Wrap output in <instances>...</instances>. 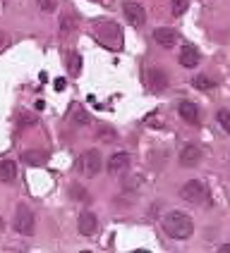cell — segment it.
<instances>
[{
  "mask_svg": "<svg viewBox=\"0 0 230 253\" xmlns=\"http://www.w3.org/2000/svg\"><path fill=\"white\" fill-rule=\"evenodd\" d=\"M163 229H166V234L172 237V239L185 241L192 237L194 222H192V217H189L187 212L172 211V212H166V217H163Z\"/></svg>",
  "mask_w": 230,
  "mask_h": 253,
  "instance_id": "obj_1",
  "label": "cell"
},
{
  "mask_svg": "<svg viewBox=\"0 0 230 253\" xmlns=\"http://www.w3.org/2000/svg\"><path fill=\"white\" fill-rule=\"evenodd\" d=\"M180 198L187 201V203H194V206H204V203H209V189L199 179H189L180 189Z\"/></svg>",
  "mask_w": 230,
  "mask_h": 253,
  "instance_id": "obj_2",
  "label": "cell"
},
{
  "mask_svg": "<svg viewBox=\"0 0 230 253\" xmlns=\"http://www.w3.org/2000/svg\"><path fill=\"white\" fill-rule=\"evenodd\" d=\"M14 229L19 232V234H31L34 232V225H36V220H34V212L29 211L27 206H19L17 208V212H14Z\"/></svg>",
  "mask_w": 230,
  "mask_h": 253,
  "instance_id": "obj_3",
  "label": "cell"
},
{
  "mask_svg": "<svg viewBox=\"0 0 230 253\" xmlns=\"http://www.w3.org/2000/svg\"><path fill=\"white\" fill-rule=\"evenodd\" d=\"M79 165H82V169H84L86 174H99L101 168H103V158H101V153L96 148H89V151L82 153Z\"/></svg>",
  "mask_w": 230,
  "mask_h": 253,
  "instance_id": "obj_4",
  "label": "cell"
},
{
  "mask_svg": "<svg viewBox=\"0 0 230 253\" xmlns=\"http://www.w3.org/2000/svg\"><path fill=\"white\" fill-rule=\"evenodd\" d=\"M129 155L125 153V151H117V153H113L111 158H108V172L113 174V177H117V174H122V172H127V168H129Z\"/></svg>",
  "mask_w": 230,
  "mask_h": 253,
  "instance_id": "obj_5",
  "label": "cell"
},
{
  "mask_svg": "<svg viewBox=\"0 0 230 253\" xmlns=\"http://www.w3.org/2000/svg\"><path fill=\"white\" fill-rule=\"evenodd\" d=\"M77 227H79V234H82V237H89V239H91V237L99 232V217H96L94 212L86 211V212H82V215H79V222H77Z\"/></svg>",
  "mask_w": 230,
  "mask_h": 253,
  "instance_id": "obj_6",
  "label": "cell"
},
{
  "mask_svg": "<svg viewBox=\"0 0 230 253\" xmlns=\"http://www.w3.org/2000/svg\"><path fill=\"white\" fill-rule=\"evenodd\" d=\"M122 10H125V17H127V22L132 24V27H144L146 12H144V7L139 5V2H125Z\"/></svg>",
  "mask_w": 230,
  "mask_h": 253,
  "instance_id": "obj_7",
  "label": "cell"
},
{
  "mask_svg": "<svg viewBox=\"0 0 230 253\" xmlns=\"http://www.w3.org/2000/svg\"><path fill=\"white\" fill-rule=\"evenodd\" d=\"M146 82H149V88H151L154 93H161V91H166V88H168V77H166V72L158 70V67L149 70Z\"/></svg>",
  "mask_w": 230,
  "mask_h": 253,
  "instance_id": "obj_8",
  "label": "cell"
},
{
  "mask_svg": "<svg viewBox=\"0 0 230 253\" xmlns=\"http://www.w3.org/2000/svg\"><path fill=\"white\" fill-rule=\"evenodd\" d=\"M199 160H201V148L194 146V143H189V146H185L180 151V165L182 168H194V165H199Z\"/></svg>",
  "mask_w": 230,
  "mask_h": 253,
  "instance_id": "obj_9",
  "label": "cell"
},
{
  "mask_svg": "<svg viewBox=\"0 0 230 253\" xmlns=\"http://www.w3.org/2000/svg\"><path fill=\"white\" fill-rule=\"evenodd\" d=\"M199 50L194 48V45H182V50H180V65L185 67V70H192V67H197L199 65Z\"/></svg>",
  "mask_w": 230,
  "mask_h": 253,
  "instance_id": "obj_10",
  "label": "cell"
},
{
  "mask_svg": "<svg viewBox=\"0 0 230 253\" xmlns=\"http://www.w3.org/2000/svg\"><path fill=\"white\" fill-rule=\"evenodd\" d=\"M177 113H180V117H182L185 122H189V125H197V122H199V108H197L194 103H189V100H180Z\"/></svg>",
  "mask_w": 230,
  "mask_h": 253,
  "instance_id": "obj_11",
  "label": "cell"
},
{
  "mask_svg": "<svg viewBox=\"0 0 230 253\" xmlns=\"http://www.w3.org/2000/svg\"><path fill=\"white\" fill-rule=\"evenodd\" d=\"M154 41L158 45H163V48H172L175 41H177V34L172 31V29H156L154 31Z\"/></svg>",
  "mask_w": 230,
  "mask_h": 253,
  "instance_id": "obj_12",
  "label": "cell"
},
{
  "mask_svg": "<svg viewBox=\"0 0 230 253\" xmlns=\"http://www.w3.org/2000/svg\"><path fill=\"white\" fill-rule=\"evenodd\" d=\"M17 179V163L14 160H2L0 163V182L12 184Z\"/></svg>",
  "mask_w": 230,
  "mask_h": 253,
  "instance_id": "obj_13",
  "label": "cell"
},
{
  "mask_svg": "<svg viewBox=\"0 0 230 253\" xmlns=\"http://www.w3.org/2000/svg\"><path fill=\"white\" fill-rule=\"evenodd\" d=\"M22 160H24L27 165L41 168V165L48 163V153H43V151H24V153H22Z\"/></svg>",
  "mask_w": 230,
  "mask_h": 253,
  "instance_id": "obj_14",
  "label": "cell"
},
{
  "mask_svg": "<svg viewBox=\"0 0 230 253\" xmlns=\"http://www.w3.org/2000/svg\"><path fill=\"white\" fill-rule=\"evenodd\" d=\"M65 62H67V72H70L72 77H77V74H79V70H82V57H79V53L70 50Z\"/></svg>",
  "mask_w": 230,
  "mask_h": 253,
  "instance_id": "obj_15",
  "label": "cell"
},
{
  "mask_svg": "<svg viewBox=\"0 0 230 253\" xmlns=\"http://www.w3.org/2000/svg\"><path fill=\"white\" fill-rule=\"evenodd\" d=\"M74 27H77V17H72V14L60 17V34H62V36L72 34V31H74Z\"/></svg>",
  "mask_w": 230,
  "mask_h": 253,
  "instance_id": "obj_16",
  "label": "cell"
},
{
  "mask_svg": "<svg viewBox=\"0 0 230 253\" xmlns=\"http://www.w3.org/2000/svg\"><path fill=\"white\" fill-rule=\"evenodd\" d=\"M96 136H99V141H103V143H113V141H115V131L111 129V126H101Z\"/></svg>",
  "mask_w": 230,
  "mask_h": 253,
  "instance_id": "obj_17",
  "label": "cell"
},
{
  "mask_svg": "<svg viewBox=\"0 0 230 253\" xmlns=\"http://www.w3.org/2000/svg\"><path fill=\"white\" fill-rule=\"evenodd\" d=\"M218 125L223 126V131L230 134V113L228 110H218Z\"/></svg>",
  "mask_w": 230,
  "mask_h": 253,
  "instance_id": "obj_18",
  "label": "cell"
},
{
  "mask_svg": "<svg viewBox=\"0 0 230 253\" xmlns=\"http://www.w3.org/2000/svg\"><path fill=\"white\" fill-rule=\"evenodd\" d=\"M70 194L74 196V201H89V194H86L82 186H77V184H72L70 186Z\"/></svg>",
  "mask_w": 230,
  "mask_h": 253,
  "instance_id": "obj_19",
  "label": "cell"
},
{
  "mask_svg": "<svg viewBox=\"0 0 230 253\" xmlns=\"http://www.w3.org/2000/svg\"><path fill=\"white\" fill-rule=\"evenodd\" d=\"M194 86H197V88H211L214 82H211L209 77H197V79H194Z\"/></svg>",
  "mask_w": 230,
  "mask_h": 253,
  "instance_id": "obj_20",
  "label": "cell"
},
{
  "mask_svg": "<svg viewBox=\"0 0 230 253\" xmlns=\"http://www.w3.org/2000/svg\"><path fill=\"white\" fill-rule=\"evenodd\" d=\"M187 10V0H172V14H182Z\"/></svg>",
  "mask_w": 230,
  "mask_h": 253,
  "instance_id": "obj_21",
  "label": "cell"
},
{
  "mask_svg": "<svg viewBox=\"0 0 230 253\" xmlns=\"http://www.w3.org/2000/svg\"><path fill=\"white\" fill-rule=\"evenodd\" d=\"M36 5L41 7L43 12H51L53 10V0H36Z\"/></svg>",
  "mask_w": 230,
  "mask_h": 253,
  "instance_id": "obj_22",
  "label": "cell"
},
{
  "mask_svg": "<svg viewBox=\"0 0 230 253\" xmlns=\"http://www.w3.org/2000/svg\"><path fill=\"white\" fill-rule=\"evenodd\" d=\"M65 79H56V91H65Z\"/></svg>",
  "mask_w": 230,
  "mask_h": 253,
  "instance_id": "obj_23",
  "label": "cell"
},
{
  "mask_svg": "<svg viewBox=\"0 0 230 253\" xmlns=\"http://www.w3.org/2000/svg\"><path fill=\"white\" fill-rule=\"evenodd\" d=\"M221 251H223V253H230V246H221Z\"/></svg>",
  "mask_w": 230,
  "mask_h": 253,
  "instance_id": "obj_24",
  "label": "cell"
},
{
  "mask_svg": "<svg viewBox=\"0 0 230 253\" xmlns=\"http://www.w3.org/2000/svg\"><path fill=\"white\" fill-rule=\"evenodd\" d=\"M2 43H5V34L0 31V45H2Z\"/></svg>",
  "mask_w": 230,
  "mask_h": 253,
  "instance_id": "obj_25",
  "label": "cell"
},
{
  "mask_svg": "<svg viewBox=\"0 0 230 253\" xmlns=\"http://www.w3.org/2000/svg\"><path fill=\"white\" fill-rule=\"evenodd\" d=\"M0 227H2V220H0Z\"/></svg>",
  "mask_w": 230,
  "mask_h": 253,
  "instance_id": "obj_26",
  "label": "cell"
}]
</instances>
